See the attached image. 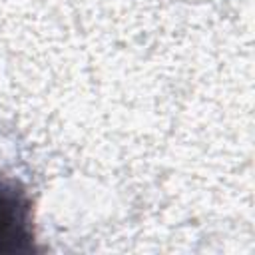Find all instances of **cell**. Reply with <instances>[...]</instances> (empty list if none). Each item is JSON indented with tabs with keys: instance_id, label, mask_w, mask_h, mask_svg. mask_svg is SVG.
<instances>
[{
	"instance_id": "cell-1",
	"label": "cell",
	"mask_w": 255,
	"mask_h": 255,
	"mask_svg": "<svg viewBox=\"0 0 255 255\" xmlns=\"http://www.w3.org/2000/svg\"><path fill=\"white\" fill-rule=\"evenodd\" d=\"M36 251L34 201L26 185L0 173V255Z\"/></svg>"
}]
</instances>
